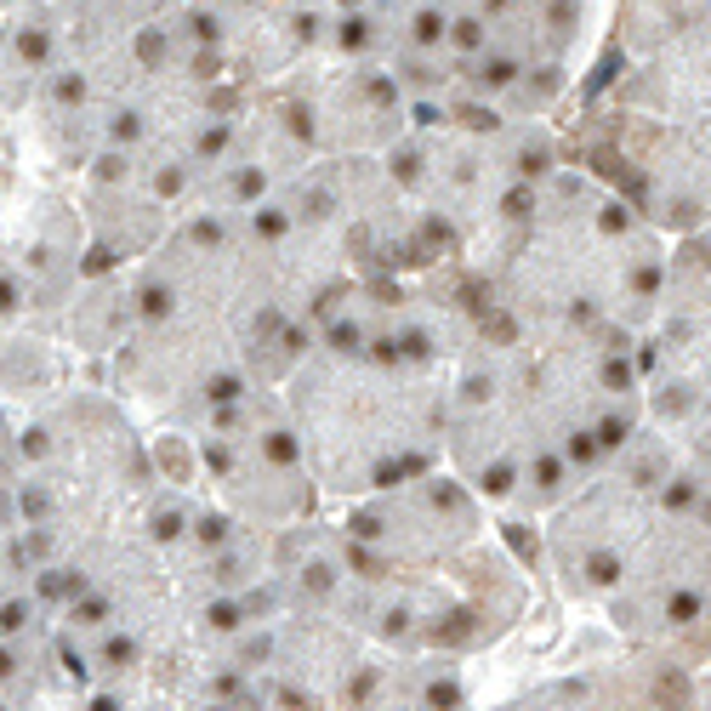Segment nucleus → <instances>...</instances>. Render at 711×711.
Returning <instances> with one entry per match:
<instances>
[{
    "mask_svg": "<svg viewBox=\"0 0 711 711\" xmlns=\"http://www.w3.org/2000/svg\"><path fill=\"white\" fill-rule=\"evenodd\" d=\"M410 46H416V52L449 46V12H444V6H416V12H410Z\"/></svg>",
    "mask_w": 711,
    "mask_h": 711,
    "instance_id": "nucleus-2",
    "label": "nucleus"
},
{
    "mask_svg": "<svg viewBox=\"0 0 711 711\" xmlns=\"http://www.w3.org/2000/svg\"><path fill=\"white\" fill-rule=\"evenodd\" d=\"M17 52H24V57H46V35H40V29H24V35H17Z\"/></svg>",
    "mask_w": 711,
    "mask_h": 711,
    "instance_id": "nucleus-3",
    "label": "nucleus"
},
{
    "mask_svg": "<svg viewBox=\"0 0 711 711\" xmlns=\"http://www.w3.org/2000/svg\"><path fill=\"white\" fill-rule=\"evenodd\" d=\"M569 587L632 643L711 637V467L660 427L620 449L558 529Z\"/></svg>",
    "mask_w": 711,
    "mask_h": 711,
    "instance_id": "nucleus-1",
    "label": "nucleus"
}]
</instances>
